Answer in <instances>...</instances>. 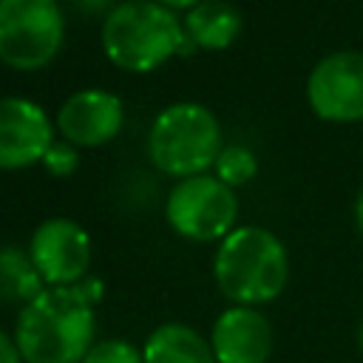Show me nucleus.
<instances>
[{"label":"nucleus","mask_w":363,"mask_h":363,"mask_svg":"<svg viewBox=\"0 0 363 363\" xmlns=\"http://www.w3.org/2000/svg\"><path fill=\"white\" fill-rule=\"evenodd\" d=\"M159 3L167 6V9H173V11H176V9H187V11H190V9H193L196 3H201V0H159Z\"/></svg>","instance_id":"obj_21"},{"label":"nucleus","mask_w":363,"mask_h":363,"mask_svg":"<svg viewBox=\"0 0 363 363\" xmlns=\"http://www.w3.org/2000/svg\"><path fill=\"white\" fill-rule=\"evenodd\" d=\"M99 281L45 286L17 315L14 340L23 363H82L94 349Z\"/></svg>","instance_id":"obj_1"},{"label":"nucleus","mask_w":363,"mask_h":363,"mask_svg":"<svg viewBox=\"0 0 363 363\" xmlns=\"http://www.w3.org/2000/svg\"><path fill=\"white\" fill-rule=\"evenodd\" d=\"M352 213H354V224H357V230H360V235H363V187H360L357 196H354V207H352Z\"/></svg>","instance_id":"obj_19"},{"label":"nucleus","mask_w":363,"mask_h":363,"mask_svg":"<svg viewBox=\"0 0 363 363\" xmlns=\"http://www.w3.org/2000/svg\"><path fill=\"white\" fill-rule=\"evenodd\" d=\"M207 340L218 363H269L275 352V329L258 306H227Z\"/></svg>","instance_id":"obj_9"},{"label":"nucleus","mask_w":363,"mask_h":363,"mask_svg":"<svg viewBox=\"0 0 363 363\" xmlns=\"http://www.w3.org/2000/svg\"><path fill=\"white\" fill-rule=\"evenodd\" d=\"M213 278L233 306L272 303L289 281V255L284 241L258 224L235 227L218 241L213 255Z\"/></svg>","instance_id":"obj_2"},{"label":"nucleus","mask_w":363,"mask_h":363,"mask_svg":"<svg viewBox=\"0 0 363 363\" xmlns=\"http://www.w3.org/2000/svg\"><path fill=\"white\" fill-rule=\"evenodd\" d=\"M164 218L187 241H221L235 230L238 199L230 184L216 176H190L170 187Z\"/></svg>","instance_id":"obj_6"},{"label":"nucleus","mask_w":363,"mask_h":363,"mask_svg":"<svg viewBox=\"0 0 363 363\" xmlns=\"http://www.w3.org/2000/svg\"><path fill=\"white\" fill-rule=\"evenodd\" d=\"M360 125H363V122H360Z\"/></svg>","instance_id":"obj_23"},{"label":"nucleus","mask_w":363,"mask_h":363,"mask_svg":"<svg viewBox=\"0 0 363 363\" xmlns=\"http://www.w3.org/2000/svg\"><path fill=\"white\" fill-rule=\"evenodd\" d=\"M184 34L207 51H221L241 34V11L227 0H201L184 14Z\"/></svg>","instance_id":"obj_13"},{"label":"nucleus","mask_w":363,"mask_h":363,"mask_svg":"<svg viewBox=\"0 0 363 363\" xmlns=\"http://www.w3.org/2000/svg\"><path fill=\"white\" fill-rule=\"evenodd\" d=\"M122 99L105 88H82L71 94L57 111V128L65 142L96 147L111 142L122 128Z\"/></svg>","instance_id":"obj_11"},{"label":"nucleus","mask_w":363,"mask_h":363,"mask_svg":"<svg viewBox=\"0 0 363 363\" xmlns=\"http://www.w3.org/2000/svg\"><path fill=\"white\" fill-rule=\"evenodd\" d=\"M0 363H23V354H20V349H17L14 335L0 332Z\"/></svg>","instance_id":"obj_18"},{"label":"nucleus","mask_w":363,"mask_h":363,"mask_svg":"<svg viewBox=\"0 0 363 363\" xmlns=\"http://www.w3.org/2000/svg\"><path fill=\"white\" fill-rule=\"evenodd\" d=\"M65 37L57 0H0V60L20 71L48 65Z\"/></svg>","instance_id":"obj_5"},{"label":"nucleus","mask_w":363,"mask_h":363,"mask_svg":"<svg viewBox=\"0 0 363 363\" xmlns=\"http://www.w3.org/2000/svg\"><path fill=\"white\" fill-rule=\"evenodd\" d=\"M258 173V159L244 145H224L216 159V179H221L230 187L247 184Z\"/></svg>","instance_id":"obj_15"},{"label":"nucleus","mask_w":363,"mask_h":363,"mask_svg":"<svg viewBox=\"0 0 363 363\" xmlns=\"http://www.w3.org/2000/svg\"><path fill=\"white\" fill-rule=\"evenodd\" d=\"M187 45L184 23L159 0H122L108 9L102 48L125 71L147 74Z\"/></svg>","instance_id":"obj_3"},{"label":"nucleus","mask_w":363,"mask_h":363,"mask_svg":"<svg viewBox=\"0 0 363 363\" xmlns=\"http://www.w3.org/2000/svg\"><path fill=\"white\" fill-rule=\"evenodd\" d=\"M28 255L45 286H74L91 269V235L74 218L57 216L37 224L28 241Z\"/></svg>","instance_id":"obj_8"},{"label":"nucleus","mask_w":363,"mask_h":363,"mask_svg":"<svg viewBox=\"0 0 363 363\" xmlns=\"http://www.w3.org/2000/svg\"><path fill=\"white\" fill-rule=\"evenodd\" d=\"M79 9H85V11H99V9H105L111 0H74Z\"/></svg>","instance_id":"obj_20"},{"label":"nucleus","mask_w":363,"mask_h":363,"mask_svg":"<svg viewBox=\"0 0 363 363\" xmlns=\"http://www.w3.org/2000/svg\"><path fill=\"white\" fill-rule=\"evenodd\" d=\"M82 363H145V357H142V349L116 337V340L94 343V349L82 357Z\"/></svg>","instance_id":"obj_16"},{"label":"nucleus","mask_w":363,"mask_h":363,"mask_svg":"<svg viewBox=\"0 0 363 363\" xmlns=\"http://www.w3.org/2000/svg\"><path fill=\"white\" fill-rule=\"evenodd\" d=\"M306 102L323 122H363V54L343 48L320 57L306 77Z\"/></svg>","instance_id":"obj_7"},{"label":"nucleus","mask_w":363,"mask_h":363,"mask_svg":"<svg viewBox=\"0 0 363 363\" xmlns=\"http://www.w3.org/2000/svg\"><path fill=\"white\" fill-rule=\"evenodd\" d=\"M354 337H357V349L363 352V320L357 323V335H354Z\"/></svg>","instance_id":"obj_22"},{"label":"nucleus","mask_w":363,"mask_h":363,"mask_svg":"<svg viewBox=\"0 0 363 363\" xmlns=\"http://www.w3.org/2000/svg\"><path fill=\"white\" fill-rule=\"evenodd\" d=\"M221 125L201 102H173L162 108L147 133L150 162L179 179L201 176L221 153Z\"/></svg>","instance_id":"obj_4"},{"label":"nucleus","mask_w":363,"mask_h":363,"mask_svg":"<svg viewBox=\"0 0 363 363\" xmlns=\"http://www.w3.org/2000/svg\"><path fill=\"white\" fill-rule=\"evenodd\" d=\"M43 162H45V167H48L54 176H68V173L77 170L79 156H77V147L62 139V142H51V147H48V153H45Z\"/></svg>","instance_id":"obj_17"},{"label":"nucleus","mask_w":363,"mask_h":363,"mask_svg":"<svg viewBox=\"0 0 363 363\" xmlns=\"http://www.w3.org/2000/svg\"><path fill=\"white\" fill-rule=\"evenodd\" d=\"M142 357L145 363H218L210 349V340L199 329L179 320L159 323L147 335Z\"/></svg>","instance_id":"obj_12"},{"label":"nucleus","mask_w":363,"mask_h":363,"mask_svg":"<svg viewBox=\"0 0 363 363\" xmlns=\"http://www.w3.org/2000/svg\"><path fill=\"white\" fill-rule=\"evenodd\" d=\"M51 119L26 96H0V167L17 170L43 162L51 147Z\"/></svg>","instance_id":"obj_10"},{"label":"nucleus","mask_w":363,"mask_h":363,"mask_svg":"<svg viewBox=\"0 0 363 363\" xmlns=\"http://www.w3.org/2000/svg\"><path fill=\"white\" fill-rule=\"evenodd\" d=\"M45 289L43 275L37 272L28 252L20 247H0V298L9 303H31Z\"/></svg>","instance_id":"obj_14"}]
</instances>
